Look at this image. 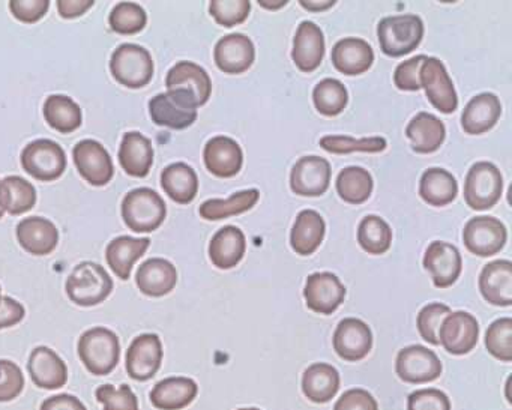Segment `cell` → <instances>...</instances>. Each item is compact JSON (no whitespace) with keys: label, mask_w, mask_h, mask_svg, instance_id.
<instances>
[{"label":"cell","mask_w":512,"mask_h":410,"mask_svg":"<svg viewBox=\"0 0 512 410\" xmlns=\"http://www.w3.org/2000/svg\"><path fill=\"white\" fill-rule=\"evenodd\" d=\"M122 220L136 233H152L164 223L167 206L152 188H136L122 200Z\"/></svg>","instance_id":"obj_3"},{"label":"cell","mask_w":512,"mask_h":410,"mask_svg":"<svg viewBox=\"0 0 512 410\" xmlns=\"http://www.w3.org/2000/svg\"><path fill=\"white\" fill-rule=\"evenodd\" d=\"M25 389L22 368L10 359H0V403L13 401Z\"/></svg>","instance_id":"obj_50"},{"label":"cell","mask_w":512,"mask_h":410,"mask_svg":"<svg viewBox=\"0 0 512 410\" xmlns=\"http://www.w3.org/2000/svg\"><path fill=\"white\" fill-rule=\"evenodd\" d=\"M94 0H59L58 11L62 19H79L94 7Z\"/></svg>","instance_id":"obj_57"},{"label":"cell","mask_w":512,"mask_h":410,"mask_svg":"<svg viewBox=\"0 0 512 410\" xmlns=\"http://www.w3.org/2000/svg\"><path fill=\"white\" fill-rule=\"evenodd\" d=\"M110 73L125 88H145L154 77V59L145 47L122 44L110 59Z\"/></svg>","instance_id":"obj_6"},{"label":"cell","mask_w":512,"mask_h":410,"mask_svg":"<svg viewBox=\"0 0 512 410\" xmlns=\"http://www.w3.org/2000/svg\"><path fill=\"white\" fill-rule=\"evenodd\" d=\"M259 199V190L251 188V190L239 191V193L233 194V196L229 197L227 200H206V202L200 206L199 214L203 220H224V218L233 217V215L244 214V212L250 211V209H253L254 206H256Z\"/></svg>","instance_id":"obj_39"},{"label":"cell","mask_w":512,"mask_h":410,"mask_svg":"<svg viewBox=\"0 0 512 410\" xmlns=\"http://www.w3.org/2000/svg\"><path fill=\"white\" fill-rule=\"evenodd\" d=\"M458 194L457 179L448 170L431 167L419 182V196L428 205L442 208L454 202Z\"/></svg>","instance_id":"obj_36"},{"label":"cell","mask_w":512,"mask_h":410,"mask_svg":"<svg viewBox=\"0 0 512 410\" xmlns=\"http://www.w3.org/2000/svg\"><path fill=\"white\" fill-rule=\"evenodd\" d=\"M28 371L38 388L55 391L68 382L67 364L50 347L40 346L32 350Z\"/></svg>","instance_id":"obj_21"},{"label":"cell","mask_w":512,"mask_h":410,"mask_svg":"<svg viewBox=\"0 0 512 410\" xmlns=\"http://www.w3.org/2000/svg\"><path fill=\"white\" fill-rule=\"evenodd\" d=\"M406 136L416 154H433L445 142L446 128L431 113H418L406 128Z\"/></svg>","instance_id":"obj_32"},{"label":"cell","mask_w":512,"mask_h":410,"mask_svg":"<svg viewBox=\"0 0 512 410\" xmlns=\"http://www.w3.org/2000/svg\"><path fill=\"white\" fill-rule=\"evenodd\" d=\"M407 410H451V401L439 389H419L407 398Z\"/></svg>","instance_id":"obj_51"},{"label":"cell","mask_w":512,"mask_h":410,"mask_svg":"<svg viewBox=\"0 0 512 410\" xmlns=\"http://www.w3.org/2000/svg\"><path fill=\"white\" fill-rule=\"evenodd\" d=\"M4 217V211H2V209H0V218Z\"/></svg>","instance_id":"obj_62"},{"label":"cell","mask_w":512,"mask_h":410,"mask_svg":"<svg viewBox=\"0 0 512 410\" xmlns=\"http://www.w3.org/2000/svg\"><path fill=\"white\" fill-rule=\"evenodd\" d=\"M358 242L371 256L385 254L391 248L392 230L383 218L367 215L358 227Z\"/></svg>","instance_id":"obj_42"},{"label":"cell","mask_w":512,"mask_h":410,"mask_svg":"<svg viewBox=\"0 0 512 410\" xmlns=\"http://www.w3.org/2000/svg\"><path fill=\"white\" fill-rule=\"evenodd\" d=\"M502 115L499 98L490 92L476 95L467 103L461 115V127L470 136H481L490 131Z\"/></svg>","instance_id":"obj_27"},{"label":"cell","mask_w":512,"mask_h":410,"mask_svg":"<svg viewBox=\"0 0 512 410\" xmlns=\"http://www.w3.org/2000/svg\"><path fill=\"white\" fill-rule=\"evenodd\" d=\"M299 4H301V7L305 8V10L313 11V13H320V11H326L329 10V8L334 7L337 2H335V0H325V2H319V0H317V2H311V0L310 2H307V0H301Z\"/></svg>","instance_id":"obj_58"},{"label":"cell","mask_w":512,"mask_h":410,"mask_svg":"<svg viewBox=\"0 0 512 410\" xmlns=\"http://www.w3.org/2000/svg\"><path fill=\"white\" fill-rule=\"evenodd\" d=\"M320 146L329 154L344 155L352 152H367V154H379L388 148V142L383 137H365V139H353L349 136H325L320 140Z\"/></svg>","instance_id":"obj_44"},{"label":"cell","mask_w":512,"mask_h":410,"mask_svg":"<svg viewBox=\"0 0 512 410\" xmlns=\"http://www.w3.org/2000/svg\"><path fill=\"white\" fill-rule=\"evenodd\" d=\"M149 113L155 125L170 130H185L197 119V110L181 109L166 94L157 95L149 101Z\"/></svg>","instance_id":"obj_41"},{"label":"cell","mask_w":512,"mask_h":410,"mask_svg":"<svg viewBox=\"0 0 512 410\" xmlns=\"http://www.w3.org/2000/svg\"><path fill=\"white\" fill-rule=\"evenodd\" d=\"M377 38L383 55L401 58L418 49L424 38V23L413 14L386 17L377 26Z\"/></svg>","instance_id":"obj_5"},{"label":"cell","mask_w":512,"mask_h":410,"mask_svg":"<svg viewBox=\"0 0 512 410\" xmlns=\"http://www.w3.org/2000/svg\"><path fill=\"white\" fill-rule=\"evenodd\" d=\"M163 356V343L157 334L139 335L127 350L125 367L128 376L137 382L151 380L160 370Z\"/></svg>","instance_id":"obj_13"},{"label":"cell","mask_w":512,"mask_h":410,"mask_svg":"<svg viewBox=\"0 0 512 410\" xmlns=\"http://www.w3.org/2000/svg\"><path fill=\"white\" fill-rule=\"evenodd\" d=\"M151 247L149 238H133L118 236L106 248V260L116 277L122 281L130 280L134 263L142 259L143 254Z\"/></svg>","instance_id":"obj_29"},{"label":"cell","mask_w":512,"mask_h":410,"mask_svg":"<svg viewBox=\"0 0 512 410\" xmlns=\"http://www.w3.org/2000/svg\"><path fill=\"white\" fill-rule=\"evenodd\" d=\"M238 410H260V409H256V407H242V409H238Z\"/></svg>","instance_id":"obj_61"},{"label":"cell","mask_w":512,"mask_h":410,"mask_svg":"<svg viewBox=\"0 0 512 410\" xmlns=\"http://www.w3.org/2000/svg\"><path fill=\"white\" fill-rule=\"evenodd\" d=\"M442 362L433 350L424 346L404 347L395 361L397 376L406 383H428L439 379Z\"/></svg>","instance_id":"obj_12"},{"label":"cell","mask_w":512,"mask_h":410,"mask_svg":"<svg viewBox=\"0 0 512 410\" xmlns=\"http://www.w3.org/2000/svg\"><path fill=\"white\" fill-rule=\"evenodd\" d=\"M485 347L494 358L503 362L512 361V319L502 317L488 326Z\"/></svg>","instance_id":"obj_46"},{"label":"cell","mask_w":512,"mask_h":410,"mask_svg":"<svg viewBox=\"0 0 512 410\" xmlns=\"http://www.w3.org/2000/svg\"><path fill=\"white\" fill-rule=\"evenodd\" d=\"M25 316V307L19 301L10 298V296H2V301H0V329L19 325L25 319Z\"/></svg>","instance_id":"obj_55"},{"label":"cell","mask_w":512,"mask_h":410,"mask_svg":"<svg viewBox=\"0 0 512 410\" xmlns=\"http://www.w3.org/2000/svg\"><path fill=\"white\" fill-rule=\"evenodd\" d=\"M40 410H88L80 398L71 394L53 395L41 404Z\"/></svg>","instance_id":"obj_56"},{"label":"cell","mask_w":512,"mask_h":410,"mask_svg":"<svg viewBox=\"0 0 512 410\" xmlns=\"http://www.w3.org/2000/svg\"><path fill=\"white\" fill-rule=\"evenodd\" d=\"M79 356L89 373L107 376L118 367L121 359V343L109 328L89 329L79 340Z\"/></svg>","instance_id":"obj_2"},{"label":"cell","mask_w":512,"mask_h":410,"mask_svg":"<svg viewBox=\"0 0 512 410\" xmlns=\"http://www.w3.org/2000/svg\"><path fill=\"white\" fill-rule=\"evenodd\" d=\"M503 193V178L500 170L488 161L473 164L464 182V200L473 211L493 208Z\"/></svg>","instance_id":"obj_7"},{"label":"cell","mask_w":512,"mask_h":410,"mask_svg":"<svg viewBox=\"0 0 512 410\" xmlns=\"http://www.w3.org/2000/svg\"><path fill=\"white\" fill-rule=\"evenodd\" d=\"M16 235L20 247L34 256H49L59 244L58 227L43 217H29L20 221Z\"/></svg>","instance_id":"obj_23"},{"label":"cell","mask_w":512,"mask_h":410,"mask_svg":"<svg viewBox=\"0 0 512 410\" xmlns=\"http://www.w3.org/2000/svg\"><path fill=\"white\" fill-rule=\"evenodd\" d=\"M334 410H379V404L370 392L355 388L349 389L338 398Z\"/></svg>","instance_id":"obj_54"},{"label":"cell","mask_w":512,"mask_h":410,"mask_svg":"<svg viewBox=\"0 0 512 410\" xmlns=\"http://www.w3.org/2000/svg\"><path fill=\"white\" fill-rule=\"evenodd\" d=\"M178 283L175 265L166 259H149L136 272V284L140 292L151 298L169 295Z\"/></svg>","instance_id":"obj_25"},{"label":"cell","mask_w":512,"mask_h":410,"mask_svg":"<svg viewBox=\"0 0 512 410\" xmlns=\"http://www.w3.org/2000/svg\"><path fill=\"white\" fill-rule=\"evenodd\" d=\"M44 118L53 130L71 134L82 127V109L67 95H50L44 103Z\"/></svg>","instance_id":"obj_38"},{"label":"cell","mask_w":512,"mask_h":410,"mask_svg":"<svg viewBox=\"0 0 512 410\" xmlns=\"http://www.w3.org/2000/svg\"><path fill=\"white\" fill-rule=\"evenodd\" d=\"M49 0H11L10 11L19 22L37 23L49 11Z\"/></svg>","instance_id":"obj_53"},{"label":"cell","mask_w":512,"mask_h":410,"mask_svg":"<svg viewBox=\"0 0 512 410\" xmlns=\"http://www.w3.org/2000/svg\"><path fill=\"white\" fill-rule=\"evenodd\" d=\"M77 172L88 184L104 187L115 175L112 157L97 140H82L73 149Z\"/></svg>","instance_id":"obj_10"},{"label":"cell","mask_w":512,"mask_h":410,"mask_svg":"<svg viewBox=\"0 0 512 410\" xmlns=\"http://www.w3.org/2000/svg\"><path fill=\"white\" fill-rule=\"evenodd\" d=\"M331 184V164L322 157L308 155L298 160L290 173V188L296 196L320 197Z\"/></svg>","instance_id":"obj_15"},{"label":"cell","mask_w":512,"mask_h":410,"mask_svg":"<svg viewBox=\"0 0 512 410\" xmlns=\"http://www.w3.org/2000/svg\"><path fill=\"white\" fill-rule=\"evenodd\" d=\"M0 301H2V287H0Z\"/></svg>","instance_id":"obj_63"},{"label":"cell","mask_w":512,"mask_h":410,"mask_svg":"<svg viewBox=\"0 0 512 410\" xmlns=\"http://www.w3.org/2000/svg\"><path fill=\"white\" fill-rule=\"evenodd\" d=\"M110 28L121 35H134L142 32L148 25V14L133 2H122L113 8L109 17Z\"/></svg>","instance_id":"obj_45"},{"label":"cell","mask_w":512,"mask_h":410,"mask_svg":"<svg viewBox=\"0 0 512 410\" xmlns=\"http://www.w3.org/2000/svg\"><path fill=\"white\" fill-rule=\"evenodd\" d=\"M251 2L248 0H212L209 2V14L214 17L215 22L224 28H233L241 25L250 16Z\"/></svg>","instance_id":"obj_48"},{"label":"cell","mask_w":512,"mask_h":410,"mask_svg":"<svg viewBox=\"0 0 512 410\" xmlns=\"http://www.w3.org/2000/svg\"><path fill=\"white\" fill-rule=\"evenodd\" d=\"M340 389V373L326 362L310 365L302 376V391L313 403H328Z\"/></svg>","instance_id":"obj_34"},{"label":"cell","mask_w":512,"mask_h":410,"mask_svg":"<svg viewBox=\"0 0 512 410\" xmlns=\"http://www.w3.org/2000/svg\"><path fill=\"white\" fill-rule=\"evenodd\" d=\"M326 224L319 212L305 209L299 212L290 233V245L299 256H311L325 238Z\"/></svg>","instance_id":"obj_33"},{"label":"cell","mask_w":512,"mask_h":410,"mask_svg":"<svg viewBox=\"0 0 512 410\" xmlns=\"http://www.w3.org/2000/svg\"><path fill=\"white\" fill-rule=\"evenodd\" d=\"M289 4L287 0H278V2H268V0H259L260 7L266 8V10H280V8L286 7Z\"/></svg>","instance_id":"obj_59"},{"label":"cell","mask_w":512,"mask_h":410,"mask_svg":"<svg viewBox=\"0 0 512 410\" xmlns=\"http://www.w3.org/2000/svg\"><path fill=\"white\" fill-rule=\"evenodd\" d=\"M479 340V323L466 311L448 314L439 329V344L452 355H466Z\"/></svg>","instance_id":"obj_14"},{"label":"cell","mask_w":512,"mask_h":410,"mask_svg":"<svg viewBox=\"0 0 512 410\" xmlns=\"http://www.w3.org/2000/svg\"><path fill=\"white\" fill-rule=\"evenodd\" d=\"M161 187L167 196L179 205H188L196 199L199 178L193 167L185 163L167 166L161 173Z\"/></svg>","instance_id":"obj_35"},{"label":"cell","mask_w":512,"mask_h":410,"mask_svg":"<svg viewBox=\"0 0 512 410\" xmlns=\"http://www.w3.org/2000/svg\"><path fill=\"white\" fill-rule=\"evenodd\" d=\"M304 298L311 311L329 316L343 304L346 287L332 272H316L308 275Z\"/></svg>","instance_id":"obj_16"},{"label":"cell","mask_w":512,"mask_h":410,"mask_svg":"<svg viewBox=\"0 0 512 410\" xmlns=\"http://www.w3.org/2000/svg\"><path fill=\"white\" fill-rule=\"evenodd\" d=\"M20 160L25 172L41 182L56 181L67 169V154L59 143L49 139L29 143Z\"/></svg>","instance_id":"obj_8"},{"label":"cell","mask_w":512,"mask_h":410,"mask_svg":"<svg viewBox=\"0 0 512 410\" xmlns=\"http://www.w3.org/2000/svg\"><path fill=\"white\" fill-rule=\"evenodd\" d=\"M421 88H424L428 101L434 109L445 115H451L457 110L458 97L454 83L440 59L427 58L419 71Z\"/></svg>","instance_id":"obj_9"},{"label":"cell","mask_w":512,"mask_h":410,"mask_svg":"<svg viewBox=\"0 0 512 410\" xmlns=\"http://www.w3.org/2000/svg\"><path fill=\"white\" fill-rule=\"evenodd\" d=\"M427 56L419 55L398 65L394 73V83L400 91L418 92L421 89L419 71Z\"/></svg>","instance_id":"obj_52"},{"label":"cell","mask_w":512,"mask_h":410,"mask_svg":"<svg viewBox=\"0 0 512 410\" xmlns=\"http://www.w3.org/2000/svg\"><path fill=\"white\" fill-rule=\"evenodd\" d=\"M374 182L370 172L364 167L352 166L341 170L337 178L338 196L344 202L361 205L367 202L373 193Z\"/></svg>","instance_id":"obj_40"},{"label":"cell","mask_w":512,"mask_h":410,"mask_svg":"<svg viewBox=\"0 0 512 410\" xmlns=\"http://www.w3.org/2000/svg\"><path fill=\"white\" fill-rule=\"evenodd\" d=\"M508 233L502 221L494 217H476L463 230L464 247L479 257L496 256L505 247Z\"/></svg>","instance_id":"obj_11"},{"label":"cell","mask_w":512,"mask_h":410,"mask_svg":"<svg viewBox=\"0 0 512 410\" xmlns=\"http://www.w3.org/2000/svg\"><path fill=\"white\" fill-rule=\"evenodd\" d=\"M325 58V37L313 22H302L293 40L292 59L302 73H313Z\"/></svg>","instance_id":"obj_22"},{"label":"cell","mask_w":512,"mask_h":410,"mask_svg":"<svg viewBox=\"0 0 512 410\" xmlns=\"http://www.w3.org/2000/svg\"><path fill=\"white\" fill-rule=\"evenodd\" d=\"M424 268L433 277L437 289L451 287L458 280L463 268L460 251L449 242L434 241L428 245L424 256Z\"/></svg>","instance_id":"obj_17"},{"label":"cell","mask_w":512,"mask_h":410,"mask_svg":"<svg viewBox=\"0 0 512 410\" xmlns=\"http://www.w3.org/2000/svg\"><path fill=\"white\" fill-rule=\"evenodd\" d=\"M479 290L488 304L511 307L512 263L509 260H494L485 265L479 275Z\"/></svg>","instance_id":"obj_24"},{"label":"cell","mask_w":512,"mask_h":410,"mask_svg":"<svg viewBox=\"0 0 512 410\" xmlns=\"http://www.w3.org/2000/svg\"><path fill=\"white\" fill-rule=\"evenodd\" d=\"M512 377H509L508 382H506V398H508L509 403H512L511 395H509V385H511Z\"/></svg>","instance_id":"obj_60"},{"label":"cell","mask_w":512,"mask_h":410,"mask_svg":"<svg viewBox=\"0 0 512 410\" xmlns=\"http://www.w3.org/2000/svg\"><path fill=\"white\" fill-rule=\"evenodd\" d=\"M247 250L244 232L236 226H224L209 244V259L218 269H232L241 263Z\"/></svg>","instance_id":"obj_30"},{"label":"cell","mask_w":512,"mask_h":410,"mask_svg":"<svg viewBox=\"0 0 512 410\" xmlns=\"http://www.w3.org/2000/svg\"><path fill=\"white\" fill-rule=\"evenodd\" d=\"M37 203V190L22 176H7L0 181V209L10 215L26 214Z\"/></svg>","instance_id":"obj_37"},{"label":"cell","mask_w":512,"mask_h":410,"mask_svg":"<svg viewBox=\"0 0 512 410\" xmlns=\"http://www.w3.org/2000/svg\"><path fill=\"white\" fill-rule=\"evenodd\" d=\"M331 59L335 70L344 76H361L373 65L374 52L361 38H344L335 44Z\"/></svg>","instance_id":"obj_26"},{"label":"cell","mask_w":512,"mask_h":410,"mask_svg":"<svg viewBox=\"0 0 512 410\" xmlns=\"http://www.w3.org/2000/svg\"><path fill=\"white\" fill-rule=\"evenodd\" d=\"M373 347L370 326L361 319L347 317L338 323L334 332V349L340 358L356 362L364 359Z\"/></svg>","instance_id":"obj_18"},{"label":"cell","mask_w":512,"mask_h":410,"mask_svg":"<svg viewBox=\"0 0 512 410\" xmlns=\"http://www.w3.org/2000/svg\"><path fill=\"white\" fill-rule=\"evenodd\" d=\"M119 163L127 175L146 178L154 164V148L148 137L139 131H130L122 137Z\"/></svg>","instance_id":"obj_28"},{"label":"cell","mask_w":512,"mask_h":410,"mask_svg":"<svg viewBox=\"0 0 512 410\" xmlns=\"http://www.w3.org/2000/svg\"><path fill=\"white\" fill-rule=\"evenodd\" d=\"M95 397L98 403L103 404L104 410H140L139 398L127 383L119 388L104 383L95 391Z\"/></svg>","instance_id":"obj_49"},{"label":"cell","mask_w":512,"mask_h":410,"mask_svg":"<svg viewBox=\"0 0 512 410\" xmlns=\"http://www.w3.org/2000/svg\"><path fill=\"white\" fill-rule=\"evenodd\" d=\"M167 97L184 110H197L208 103L212 82L206 70L194 62L176 64L166 77Z\"/></svg>","instance_id":"obj_1"},{"label":"cell","mask_w":512,"mask_h":410,"mask_svg":"<svg viewBox=\"0 0 512 410\" xmlns=\"http://www.w3.org/2000/svg\"><path fill=\"white\" fill-rule=\"evenodd\" d=\"M65 290L68 298L79 307H95L109 298L113 292V280L103 266L83 262L67 278Z\"/></svg>","instance_id":"obj_4"},{"label":"cell","mask_w":512,"mask_h":410,"mask_svg":"<svg viewBox=\"0 0 512 410\" xmlns=\"http://www.w3.org/2000/svg\"><path fill=\"white\" fill-rule=\"evenodd\" d=\"M451 308L439 302L425 305L419 311L418 319H416V326H418L419 335L424 338L427 343L433 346H439V329L442 326L443 320L448 314H451Z\"/></svg>","instance_id":"obj_47"},{"label":"cell","mask_w":512,"mask_h":410,"mask_svg":"<svg viewBox=\"0 0 512 410\" xmlns=\"http://www.w3.org/2000/svg\"><path fill=\"white\" fill-rule=\"evenodd\" d=\"M203 161L206 169L217 178H233L241 172L244 152L230 137L217 136L206 143Z\"/></svg>","instance_id":"obj_20"},{"label":"cell","mask_w":512,"mask_h":410,"mask_svg":"<svg viewBox=\"0 0 512 410\" xmlns=\"http://www.w3.org/2000/svg\"><path fill=\"white\" fill-rule=\"evenodd\" d=\"M214 59L218 70L238 76L250 70L256 59V49L247 35L230 34L218 41Z\"/></svg>","instance_id":"obj_19"},{"label":"cell","mask_w":512,"mask_h":410,"mask_svg":"<svg viewBox=\"0 0 512 410\" xmlns=\"http://www.w3.org/2000/svg\"><path fill=\"white\" fill-rule=\"evenodd\" d=\"M314 107L320 115L334 118L344 112L349 103V94L337 79H325L317 83L313 91Z\"/></svg>","instance_id":"obj_43"},{"label":"cell","mask_w":512,"mask_h":410,"mask_svg":"<svg viewBox=\"0 0 512 410\" xmlns=\"http://www.w3.org/2000/svg\"><path fill=\"white\" fill-rule=\"evenodd\" d=\"M199 386L190 377H169L152 388L151 403L160 410H179L196 400Z\"/></svg>","instance_id":"obj_31"}]
</instances>
